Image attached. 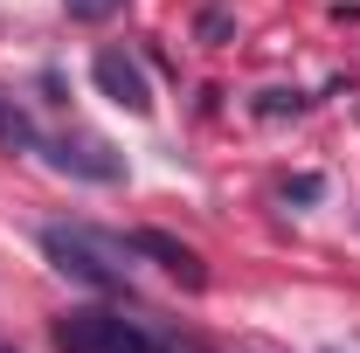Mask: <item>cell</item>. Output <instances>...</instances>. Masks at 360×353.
<instances>
[{"mask_svg": "<svg viewBox=\"0 0 360 353\" xmlns=\"http://www.w3.org/2000/svg\"><path fill=\"white\" fill-rule=\"evenodd\" d=\"M56 353H180L167 333H153L146 319H125L111 305H77L49 326Z\"/></svg>", "mask_w": 360, "mask_h": 353, "instance_id": "1", "label": "cell"}, {"mask_svg": "<svg viewBox=\"0 0 360 353\" xmlns=\"http://www.w3.org/2000/svg\"><path fill=\"white\" fill-rule=\"evenodd\" d=\"M42 257L63 277H77L90 291H125V250L118 243H104V236H90V229H63V222H49L42 229Z\"/></svg>", "mask_w": 360, "mask_h": 353, "instance_id": "2", "label": "cell"}, {"mask_svg": "<svg viewBox=\"0 0 360 353\" xmlns=\"http://www.w3.org/2000/svg\"><path fill=\"white\" fill-rule=\"evenodd\" d=\"M90 84L104 90L118 111H132V118L153 111V84H146L139 56H125V49H97V56H90Z\"/></svg>", "mask_w": 360, "mask_h": 353, "instance_id": "3", "label": "cell"}, {"mask_svg": "<svg viewBox=\"0 0 360 353\" xmlns=\"http://www.w3.org/2000/svg\"><path fill=\"white\" fill-rule=\"evenodd\" d=\"M49 160L63 167V174H84V180H118L125 167L111 160V146H97V139H42Z\"/></svg>", "mask_w": 360, "mask_h": 353, "instance_id": "4", "label": "cell"}, {"mask_svg": "<svg viewBox=\"0 0 360 353\" xmlns=\"http://www.w3.org/2000/svg\"><path fill=\"white\" fill-rule=\"evenodd\" d=\"M132 250H146V257H160V264L174 270V277L187 284V291H201V284H208V270H201V257H194L187 243H174V236H160V229H139V236H132Z\"/></svg>", "mask_w": 360, "mask_h": 353, "instance_id": "5", "label": "cell"}, {"mask_svg": "<svg viewBox=\"0 0 360 353\" xmlns=\"http://www.w3.org/2000/svg\"><path fill=\"white\" fill-rule=\"evenodd\" d=\"M0 146H7V153H35V146H42V125H35L14 97H0Z\"/></svg>", "mask_w": 360, "mask_h": 353, "instance_id": "6", "label": "cell"}, {"mask_svg": "<svg viewBox=\"0 0 360 353\" xmlns=\"http://www.w3.org/2000/svg\"><path fill=\"white\" fill-rule=\"evenodd\" d=\"M111 7H125V0H63V14H70V21H104Z\"/></svg>", "mask_w": 360, "mask_h": 353, "instance_id": "7", "label": "cell"}, {"mask_svg": "<svg viewBox=\"0 0 360 353\" xmlns=\"http://www.w3.org/2000/svg\"><path fill=\"white\" fill-rule=\"evenodd\" d=\"M284 201H319V174H298V180H284Z\"/></svg>", "mask_w": 360, "mask_h": 353, "instance_id": "8", "label": "cell"}, {"mask_svg": "<svg viewBox=\"0 0 360 353\" xmlns=\"http://www.w3.org/2000/svg\"><path fill=\"white\" fill-rule=\"evenodd\" d=\"M0 353H14V347H0Z\"/></svg>", "mask_w": 360, "mask_h": 353, "instance_id": "9", "label": "cell"}]
</instances>
